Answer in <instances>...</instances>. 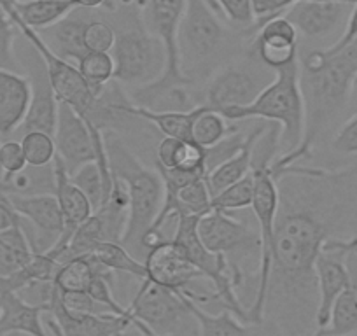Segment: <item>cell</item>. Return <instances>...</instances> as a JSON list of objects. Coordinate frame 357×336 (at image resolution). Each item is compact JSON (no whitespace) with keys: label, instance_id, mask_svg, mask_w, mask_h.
Segmentation results:
<instances>
[{"label":"cell","instance_id":"681fc988","mask_svg":"<svg viewBox=\"0 0 357 336\" xmlns=\"http://www.w3.org/2000/svg\"><path fill=\"white\" fill-rule=\"evenodd\" d=\"M146 4V0H140V6H144Z\"/></svg>","mask_w":357,"mask_h":336},{"label":"cell","instance_id":"52a82bcc","mask_svg":"<svg viewBox=\"0 0 357 336\" xmlns=\"http://www.w3.org/2000/svg\"><path fill=\"white\" fill-rule=\"evenodd\" d=\"M273 79L275 72L264 67L247 46L242 56L222 65L207 79V86L198 105H205L221 114L231 109L245 107L256 100Z\"/></svg>","mask_w":357,"mask_h":336},{"label":"cell","instance_id":"484cf974","mask_svg":"<svg viewBox=\"0 0 357 336\" xmlns=\"http://www.w3.org/2000/svg\"><path fill=\"white\" fill-rule=\"evenodd\" d=\"M84 25L86 18H72V16H67L60 23H56L51 29L43 30L39 33L58 56L77 63L84 54H88V49L84 46V37H82Z\"/></svg>","mask_w":357,"mask_h":336},{"label":"cell","instance_id":"9c48e42d","mask_svg":"<svg viewBox=\"0 0 357 336\" xmlns=\"http://www.w3.org/2000/svg\"><path fill=\"white\" fill-rule=\"evenodd\" d=\"M198 235L208 250L225 256L235 287L243 286V263L261 258L259 229L235 219L229 212L212 208L198 219Z\"/></svg>","mask_w":357,"mask_h":336},{"label":"cell","instance_id":"7bdbcfd3","mask_svg":"<svg viewBox=\"0 0 357 336\" xmlns=\"http://www.w3.org/2000/svg\"><path fill=\"white\" fill-rule=\"evenodd\" d=\"M356 40H357V2L354 4L352 11H350L349 20H347L343 32L340 33V37L331 44V46L324 47V51L326 53L333 54L336 53V51H342L343 47L350 46V44L356 43Z\"/></svg>","mask_w":357,"mask_h":336},{"label":"cell","instance_id":"ee69618b","mask_svg":"<svg viewBox=\"0 0 357 336\" xmlns=\"http://www.w3.org/2000/svg\"><path fill=\"white\" fill-rule=\"evenodd\" d=\"M20 221H22V217L16 214L11 201L8 200V197L4 193H0V231L9 229L11 226L18 224Z\"/></svg>","mask_w":357,"mask_h":336},{"label":"cell","instance_id":"2e32d148","mask_svg":"<svg viewBox=\"0 0 357 336\" xmlns=\"http://www.w3.org/2000/svg\"><path fill=\"white\" fill-rule=\"evenodd\" d=\"M26 68H29L26 77L30 79L32 98H30L29 112H26L18 132H46L54 137L60 102L54 95L53 86H51L46 65L36 49H33V56L26 61Z\"/></svg>","mask_w":357,"mask_h":336},{"label":"cell","instance_id":"8992f818","mask_svg":"<svg viewBox=\"0 0 357 336\" xmlns=\"http://www.w3.org/2000/svg\"><path fill=\"white\" fill-rule=\"evenodd\" d=\"M188 0H146L142 6V20L147 32L161 40L167 54V67L163 75L153 84L133 91V104L147 109H156L160 102L178 88H190V82L181 70L178 58V29L186 13Z\"/></svg>","mask_w":357,"mask_h":336},{"label":"cell","instance_id":"ffe728a7","mask_svg":"<svg viewBox=\"0 0 357 336\" xmlns=\"http://www.w3.org/2000/svg\"><path fill=\"white\" fill-rule=\"evenodd\" d=\"M184 294V293H183ZM188 308L197 319L202 336H284L272 322H242L229 310L222 308L219 314L202 310L198 303L184 294Z\"/></svg>","mask_w":357,"mask_h":336},{"label":"cell","instance_id":"e0dca14e","mask_svg":"<svg viewBox=\"0 0 357 336\" xmlns=\"http://www.w3.org/2000/svg\"><path fill=\"white\" fill-rule=\"evenodd\" d=\"M54 144H56V154L61 158L70 176L82 165L95 161V146L91 132H89L84 119L67 104H60V107H58Z\"/></svg>","mask_w":357,"mask_h":336},{"label":"cell","instance_id":"c3c4849f","mask_svg":"<svg viewBox=\"0 0 357 336\" xmlns=\"http://www.w3.org/2000/svg\"><path fill=\"white\" fill-rule=\"evenodd\" d=\"M4 179V170H2V167H0V181Z\"/></svg>","mask_w":357,"mask_h":336},{"label":"cell","instance_id":"f546056e","mask_svg":"<svg viewBox=\"0 0 357 336\" xmlns=\"http://www.w3.org/2000/svg\"><path fill=\"white\" fill-rule=\"evenodd\" d=\"M228 118L218 111L200 105L198 114L193 121V130H191V140L202 146L204 149L218 146L221 140L229 137L231 133L238 132L235 125H231Z\"/></svg>","mask_w":357,"mask_h":336},{"label":"cell","instance_id":"7c38bea8","mask_svg":"<svg viewBox=\"0 0 357 336\" xmlns=\"http://www.w3.org/2000/svg\"><path fill=\"white\" fill-rule=\"evenodd\" d=\"M144 265H146V279L151 282L168 287L175 293H184L195 303L218 301L215 296L202 293L195 287V284L205 277L191 265L183 249L172 238H163L156 245L151 247L144 259Z\"/></svg>","mask_w":357,"mask_h":336},{"label":"cell","instance_id":"ab89813d","mask_svg":"<svg viewBox=\"0 0 357 336\" xmlns=\"http://www.w3.org/2000/svg\"><path fill=\"white\" fill-rule=\"evenodd\" d=\"M61 303L70 314H111L104 305L97 303L86 291L81 293H61Z\"/></svg>","mask_w":357,"mask_h":336},{"label":"cell","instance_id":"3957f363","mask_svg":"<svg viewBox=\"0 0 357 336\" xmlns=\"http://www.w3.org/2000/svg\"><path fill=\"white\" fill-rule=\"evenodd\" d=\"M256 32L257 29H235L226 23L207 0H188L178 29L183 75L190 84L208 79L222 65L235 60Z\"/></svg>","mask_w":357,"mask_h":336},{"label":"cell","instance_id":"816d5d0a","mask_svg":"<svg viewBox=\"0 0 357 336\" xmlns=\"http://www.w3.org/2000/svg\"><path fill=\"white\" fill-rule=\"evenodd\" d=\"M354 254H356V256H357V245H356V249H354Z\"/></svg>","mask_w":357,"mask_h":336},{"label":"cell","instance_id":"603a6c76","mask_svg":"<svg viewBox=\"0 0 357 336\" xmlns=\"http://www.w3.org/2000/svg\"><path fill=\"white\" fill-rule=\"evenodd\" d=\"M6 9L36 32L51 29L77 9L72 0H4Z\"/></svg>","mask_w":357,"mask_h":336},{"label":"cell","instance_id":"8fae6325","mask_svg":"<svg viewBox=\"0 0 357 336\" xmlns=\"http://www.w3.org/2000/svg\"><path fill=\"white\" fill-rule=\"evenodd\" d=\"M6 6V4H4ZM9 13V11H8ZM11 20L15 22L16 29L22 32L26 43L37 51L40 58H43L44 65H46L47 75H50L51 86H53L54 95H56L60 104H67L81 116L82 119L91 118V112L95 109V102H97L98 93L89 86V82L82 77L81 70L74 61H68L65 58L58 56L53 49L46 44V40L40 37L39 32L26 26L22 20L11 15Z\"/></svg>","mask_w":357,"mask_h":336},{"label":"cell","instance_id":"7dc6e473","mask_svg":"<svg viewBox=\"0 0 357 336\" xmlns=\"http://www.w3.org/2000/svg\"><path fill=\"white\" fill-rule=\"evenodd\" d=\"M349 107L354 109L352 114L357 112V74L352 81V90H350V102H349Z\"/></svg>","mask_w":357,"mask_h":336},{"label":"cell","instance_id":"f907efd6","mask_svg":"<svg viewBox=\"0 0 357 336\" xmlns=\"http://www.w3.org/2000/svg\"><path fill=\"white\" fill-rule=\"evenodd\" d=\"M345 336H357V333H352V335H345Z\"/></svg>","mask_w":357,"mask_h":336},{"label":"cell","instance_id":"44dd1931","mask_svg":"<svg viewBox=\"0 0 357 336\" xmlns=\"http://www.w3.org/2000/svg\"><path fill=\"white\" fill-rule=\"evenodd\" d=\"M50 312L46 305H32L18 293L0 294V336L22 333L26 336H50L43 315Z\"/></svg>","mask_w":357,"mask_h":336},{"label":"cell","instance_id":"6da1fadb","mask_svg":"<svg viewBox=\"0 0 357 336\" xmlns=\"http://www.w3.org/2000/svg\"><path fill=\"white\" fill-rule=\"evenodd\" d=\"M282 172L264 321L284 336H312L319 307L315 261L340 229L357 226V168L328 172L291 165Z\"/></svg>","mask_w":357,"mask_h":336},{"label":"cell","instance_id":"f1b7e54d","mask_svg":"<svg viewBox=\"0 0 357 336\" xmlns=\"http://www.w3.org/2000/svg\"><path fill=\"white\" fill-rule=\"evenodd\" d=\"M352 333H357V282L336 298L328 326L317 329L312 336H345Z\"/></svg>","mask_w":357,"mask_h":336},{"label":"cell","instance_id":"7a4b0ae2","mask_svg":"<svg viewBox=\"0 0 357 336\" xmlns=\"http://www.w3.org/2000/svg\"><path fill=\"white\" fill-rule=\"evenodd\" d=\"M300 88L305 104V132L294 151L282 153L272 167L275 170L310 158L317 140L349 109L352 81L357 74V40L329 54L324 49L298 54Z\"/></svg>","mask_w":357,"mask_h":336},{"label":"cell","instance_id":"f6af8a7d","mask_svg":"<svg viewBox=\"0 0 357 336\" xmlns=\"http://www.w3.org/2000/svg\"><path fill=\"white\" fill-rule=\"evenodd\" d=\"M72 2L77 6V9H97L102 8V6H105L109 9H114V6L111 4V0H72Z\"/></svg>","mask_w":357,"mask_h":336},{"label":"cell","instance_id":"d6986e66","mask_svg":"<svg viewBox=\"0 0 357 336\" xmlns=\"http://www.w3.org/2000/svg\"><path fill=\"white\" fill-rule=\"evenodd\" d=\"M30 98V79L22 72L0 68V135L18 132L29 112Z\"/></svg>","mask_w":357,"mask_h":336},{"label":"cell","instance_id":"d4e9b609","mask_svg":"<svg viewBox=\"0 0 357 336\" xmlns=\"http://www.w3.org/2000/svg\"><path fill=\"white\" fill-rule=\"evenodd\" d=\"M200 105L191 111H154V109L142 107L133 104L132 98L123 105V111L135 116L140 121L153 125L163 137H174L178 140H191L193 121L198 114Z\"/></svg>","mask_w":357,"mask_h":336},{"label":"cell","instance_id":"b9f144b4","mask_svg":"<svg viewBox=\"0 0 357 336\" xmlns=\"http://www.w3.org/2000/svg\"><path fill=\"white\" fill-rule=\"evenodd\" d=\"M300 0H252L254 13H256L257 26L275 16L286 15L287 9Z\"/></svg>","mask_w":357,"mask_h":336},{"label":"cell","instance_id":"ba28073f","mask_svg":"<svg viewBox=\"0 0 357 336\" xmlns=\"http://www.w3.org/2000/svg\"><path fill=\"white\" fill-rule=\"evenodd\" d=\"M111 53L116 63L114 81L133 90L153 84L163 75L167 67L163 44L147 32L142 20L119 32L116 30V43Z\"/></svg>","mask_w":357,"mask_h":336},{"label":"cell","instance_id":"9a60e30c","mask_svg":"<svg viewBox=\"0 0 357 336\" xmlns=\"http://www.w3.org/2000/svg\"><path fill=\"white\" fill-rule=\"evenodd\" d=\"M298 30L286 16L261 23L249 44V51L270 70L277 72L294 63L300 54Z\"/></svg>","mask_w":357,"mask_h":336},{"label":"cell","instance_id":"74e56055","mask_svg":"<svg viewBox=\"0 0 357 336\" xmlns=\"http://www.w3.org/2000/svg\"><path fill=\"white\" fill-rule=\"evenodd\" d=\"M84 46L97 53H111L116 43V29L104 20H86L84 25Z\"/></svg>","mask_w":357,"mask_h":336},{"label":"cell","instance_id":"e575fe53","mask_svg":"<svg viewBox=\"0 0 357 336\" xmlns=\"http://www.w3.org/2000/svg\"><path fill=\"white\" fill-rule=\"evenodd\" d=\"M20 142L25 153L26 165L30 167H47L56 156L54 137L46 132H26Z\"/></svg>","mask_w":357,"mask_h":336},{"label":"cell","instance_id":"30bf717a","mask_svg":"<svg viewBox=\"0 0 357 336\" xmlns=\"http://www.w3.org/2000/svg\"><path fill=\"white\" fill-rule=\"evenodd\" d=\"M198 219L200 217H195V215H178V217H175L177 226H175V233L172 240L183 249L191 265L212 284L218 303H221L222 308L231 312L242 322H249L247 308L243 307L238 293H236L231 268H229L225 256L215 254V252H212L204 245L200 235H198Z\"/></svg>","mask_w":357,"mask_h":336},{"label":"cell","instance_id":"4dcf8cb0","mask_svg":"<svg viewBox=\"0 0 357 336\" xmlns=\"http://www.w3.org/2000/svg\"><path fill=\"white\" fill-rule=\"evenodd\" d=\"M97 272V265L86 256L67 259L56 270V275L53 279L54 286L61 293H81V291L88 289Z\"/></svg>","mask_w":357,"mask_h":336},{"label":"cell","instance_id":"8d00e7d4","mask_svg":"<svg viewBox=\"0 0 357 336\" xmlns=\"http://www.w3.org/2000/svg\"><path fill=\"white\" fill-rule=\"evenodd\" d=\"M16 30L18 29L6 9L4 0H0V68L22 72L23 67L15 51Z\"/></svg>","mask_w":357,"mask_h":336},{"label":"cell","instance_id":"1f68e13d","mask_svg":"<svg viewBox=\"0 0 357 336\" xmlns=\"http://www.w3.org/2000/svg\"><path fill=\"white\" fill-rule=\"evenodd\" d=\"M70 179L86 194V198H88L91 207H93V212L100 208V205L104 204V200L109 197V193L112 190L95 161H89V163L82 165L79 170H75L72 174Z\"/></svg>","mask_w":357,"mask_h":336},{"label":"cell","instance_id":"cb8c5ba5","mask_svg":"<svg viewBox=\"0 0 357 336\" xmlns=\"http://www.w3.org/2000/svg\"><path fill=\"white\" fill-rule=\"evenodd\" d=\"M264 130H266V126H256V128L245 137L242 147H240L231 158L222 161L221 165L212 168L211 172L207 174L205 181H207V186L208 190H211L212 198L218 193H221L222 190H226L228 186H231V184L238 183V181L243 179L247 174H250V170H252L254 146H256V140L263 135Z\"/></svg>","mask_w":357,"mask_h":336},{"label":"cell","instance_id":"5b68a950","mask_svg":"<svg viewBox=\"0 0 357 336\" xmlns=\"http://www.w3.org/2000/svg\"><path fill=\"white\" fill-rule=\"evenodd\" d=\"M229 121L264 119L280 126V147L286 153L301 144L305 132V104L300 88V65L298 60L275 72L273 79L252 104L226 111Z\"/></svg>","mask_w":357,"mask_h":336},{"label":"cell","instance_id":"836d02e7","mask_svg":"<svg viewBox=\"0 0 357 336\" xmlns=\"http://www.w3.org/2000/svg\"><path fill=\"white\" fill-rule=\"evenodd\" d=\"M252 197H254V174L250 170V174H247L243 179H240L238 183L231 184L226 190H222L221 193L215 194L212 198V208L215 211H225V212H233V211H243V208H249L252 205Z\"/></svg>","mask_w":357,"mask_h":336},{"label":"cell","instance_id":"60d3db41","mask_svg":"<svg viewBox=\"0 0 357 336\" xmlns=\"http://www.w3.org/2000/svg\"><path fill=\"white\" fill-rule=\"evenodd\" d=\"M333 149L342 154H357V112L340 126L333 139Z\"/></svg>","mask_w":357,"mask_h":336},{"label":"cell","instance_id":"d590c367","mask_svg":"<svg viewBox=\"0 0 357 336\" xmlns=\"http://www.w3.org/2000/svg\"><path fill=\"white\" fill-rule=\"evenodd\" d=\"M207 2L235 29H259L252 0H207Z\"/></svg>","mask_w":357,"mask_h":336},{"label":"cell","instance_id":"4fadbf2b","mask_svg":"<svg viewBox=\"0 0 357 336\" xmlns=\"http://www.w3.org/2000/svg\"><path fill=\"white\" fill-rule=\"evenodd\" d=\"M357 245V235L350 238H331L324 243L317 261H315V275L319 287V307L315 315V326L322 329L328 326L331 317V308L336 298L352 286V279L347 261L354 254ZM315 329V331H317Z\"/></svg>","mask_w":357,"mask_h":336},{"label":"cell","instance_id":"5bb4252c","mask_svg":"<svg viewBox=\"0 0 357 336\" xmlns=\"http://www.w3.org/2000/svg\"><path fill=\"white\" fill-rule=\"evenodd\" d=\"M357 0H300L286 11L298 30V36L307 39H326L345 29L350 11Z\"/></svg>","mask_w":357,"mask_h":336},{"label":"cell","instance_id":"d6a6232c","mask_svg":"<svg viewBox=\"0 0 357 336\" xmlns=\"http://www.w3.org/2000/svg\"><path fill=\"white\" fill-rule=\"evenodd\" d=\"M75 65H77L79 70H81L82 77L89 82V86L93 88L98 95L102 93L105 84L114 81L116 63L114 58H112V53L89 51V53L84 54Z\"/></svg>","mask_w":357,"mask_h":336},{"label":"cell","instance_id":"f35d334b","mask_svg":"<svg viewBox=\"0 0 357 336\" xmlns=\"http://www.w3.org/2000/svg\"><path fill=\"white\" fill-rule=\"evenodd\" d=\"M0 167L4 170V177L15 176L26 168L25 153L22 142L18 140H6L0 144Z\"/></svg>","mask_w":357,"mask_h":336},{"label":"cell","instance_id":"bcb514c9","mask_svg":"<svg viewBox=\"0 0 357 336\" xmlns=\"http://www.w3.org/2000/svg\"><path fill=\"white\" fill-rule=\"evenodd\" d=\"M44 326H46L47 331L51 333V336H63V335H61L60 328H58L56 321H54V319L51 317V315L47 314V312H46V319H44Z\"/></svg>","mask_w":357,"mask_h":336},{"label":"cell","instance_id":"277c9868","mask_svg":"<svg viewBox=\"0 0 357 336\" xmlns=\"http://www.w3.org/2000/svg\"><path fill=\"white\" fill-rule=\"evenodd\" d=\"M105 147L112 174L125 183L130 194L128 224L121 243L130 254L144 263L147 256L146 240L163 207V179L156 167H146L112 132H109V135L105 133Z\"/></svg>","mask_w":357,"mask_h":336},{"label":"cell","instance_id":"ac0fdd59","mask_svg":"<svg viewBox=\"0 0 357 336\" xmlns=\"http://www.w3.org/2000/svg\"><path fill=\"white\" fill-rule=\"evenodd\" d=\"M47 314L56 321L63 336H119L133 328V317L116 314H70L65 310L60 289L54 286Z\"/></svg>","mask_w":357,"mask_h":336},{"label":"cell","instance_id":"7402d4cb","mask_svg":"<svg viewBox=\"0 0 357 336\" xmlns=\"http://www.w3.org/2000/svg\"><path fill=\"white\" fill-rule=\"evenodd\" d=\"M53 170H54V197H56L58 204H60L61 212H63L65 219V235H74L75 229L93 214V207L86 198V194L72 183L70 174L67 172L65 163L61 158L54 156L53 160Z\"/></svg>","mask_w":357,"mask_h":336},{"label":"cell","instance_id":"83f0119b","mask_svg":"<svg viewBox=\"0 0 357 336\" xmlns=\"http://www.w3.org/2000/svg\"><path fill=\"white\" fill-rule=\"evenodd\" d=\"M86 258H89L97 265L111 270L114 273L135 277V279H146V265L132 256L123 243L119 242H100L93 247Z\"/></svg>","mask_w":357,"mask_h":336},{"label":"cell","instance_id":"4316f807","mask_svg":"<svg viewBox=\"0 0 357 336\" xmlns=\"http://www.w3.org/2000/svg\"><path fill=\"white\" fill-rule=\"evenodd\" d=\"M0 193L4 194H54V170L53 163L47 167H30L15 176L0 181Z\"/></svg>","mask_w":357,"mask_h":336}]
</instances>
